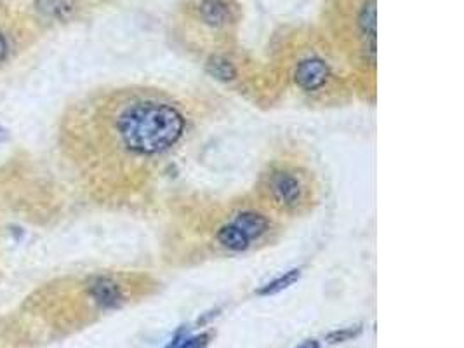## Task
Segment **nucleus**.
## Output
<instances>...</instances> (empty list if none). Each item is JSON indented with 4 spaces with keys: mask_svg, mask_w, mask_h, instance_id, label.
I'll use <instances>...</instances> for the list:
<instances>
[{
    "mask_svg": "<svg viewBox=\"0 0 464 348\" xmlns=\"http://www.w3.org/2000/svg\"><path fill=\"white\" fill-rule=\"evenodd\" d=\"M300 275H301V272L294 268V270L287 272L286 275H282V277H280V279H276V281L269 282L268 286H265V288H262V289H259L258 294H261V296H268V294L280 293V291L287 289V288H289V286H293L294 282H297Z\"/></svg>",
    "mask_w": 464,
    "mask_h": 348,
    "instance_id": "obj_9",
    "label": "nucleus"
},
{
    "mask_svg": "<svg viewBox=\"0 0 464 348\" xmlns=\"http://www.w3.org/2000/svg\"><path fill=\"white\" fill-rule=\"evenodd\" d=\"M89 294L99 307H117L122 301V291L117 282L108 277H98L89 284Z\"/></svg>",
    "mask_w": 464,
    "mask_h": 348,
    "instance_id": "obj_6",
    "label": "nucleus"
},
{
    "mask_svg": "<svg viewBox=\"0 0 464 348\" xmlns=\"http://www.w3.org/2000/svg\"><path fill=\"white\" fill-rule=\"evenodd\" d=\"M266 190L275 206L282 209H297L307 199V188L300 176L290 171H275L269 174Z\"/></svg>",
    "mask_w": 464,
    "mask_h": 348,
    "instance_id": "obj_2",
    "label": "nucleus"
},
{
    "mask_svg": "<svg viewBox=\"0 0 464 348\" xmlns=\"http://www.w3.org/2000/svg\"><path fill=\"white\" fill-rule=\"evenodd\" d=\"M37 6L42 13L52 18H64L71 13L70 0H38Z\"/></svg>",
    "mask_w": 464,
    "mask_h": 348,
    "instance_id": "obj_10",
    "label": "nucleus"
},
{
    "mask_svg": "<svg viewBox=\"0 0 464 348\" xmlns=\"http://www.w3.org/2000/svg\"><path fill=\"white\" fill-rule=\"evenodd\" d=\"M232 223L246 233L251 240L261 239L262 235H266V233L269 232V227H272V223H269V220L265 214L253 209L237 213L235 218L232 220Z\"/></svg>",
    "mask_w": 464,
    "mask_h": 348,
    "instance_id": "obj_4",
    "label": "nucleus"
},
{
    "mask_svg": "<svg viewBox=\"0 0 464 348\" xmlns=\"http://www.w3.org/2000/svg\"><path fill=\"white\" fill-rule=\"evenodd\" d=\"M7 55H9V44H7L6 37H3V34L0 32V63H3V61L7 60Z\"/></svg>",
    "mask_w": 464,
    "mask_h": 348,
    "instance_id": "obj_14",
    "label": "nucleus"
},
{
    "mask_svg": "<svg viewBox=\"0 0 464 348\" xmlns=\"http://www.w3.org/2000/svg\"><path fill=\"white\" fill-rule=\"evenodd\" d=\"M209 71L219 81H232L237 75V68L233 67L232 61L225 58H212L209 63Z\"/></svg>",
    "mask_w": 464,
    "mask_h": 348,
    "instance_id": "obj_11",
    "label": "nucleus"
},
{
    "mask_svg": "<svg viewBox=\"0 0 464 348\" xmlns=\"http://www.w3.org/2000/svg\"><path fill=\"white\" fill-rule=\"evenodd\" d=\"M330 68L320 58H307L300 61L294 70V82L301 91L315 92L320 91L329 82Z\"/></svg>",
    "mask_w": 464,
    "mask_h": 348,
    "instance_id": "obj_3",
    "label": "nucleus"
},
{
    "mask_svg": "<svg viewBox=\"0 0 464 348\" xmlns=\"http://www.w3.org/2000/svg\"><path fill=\"white\" fill-rule=\"evenodd\" d=\"M216 240H218L219 246L225 247L226 251H232V253H242V251H247L251 247V242H253V240L240 230V228H237L232 221L218 228V232H216Z\"/></svg>",
    "mask_w": 464,
    "mask_h": 348,
    "instance_id": "obj_7",
    "label": "nucleus"
},
{
    "mask_svg": "<svg viewBox=\"0 0 464 348\" xmlns=\"http://www.w3.org/2000/svg\"><path fill=\"white\" fill-rule=\"evenodd\" d=\"M297 348H320L318 342H315V340H309V342H304L303 345H300Z\"/></svg>",
    "mask_w": 464,
    "mask_h": 348,
    "instance_id": "obj_15",
    "label": "nucleus"
},
{
    "mask_svg": "<svg viewBox=\"0 0 464 348\" xmlns=\"http://www.w3.org/2000/svg\"><path fill=\"white\" fill-rule=\"evenodd\" d=\"M360 335V328L358 326H355V328H344V329H339V331H334V333H329L327 335V342L329 343H343V342H348V340L355 338V336Z\"/></svg>",
    "mask_w": 464,
    "mask_h": 348,
    "instance_id": "obj_13",
    "label": "nucleus"
},
{
    "mask_svg": "<svg viewBox=\"0 0 464 348\" xmlns=\"http://www.w3.org/2000/svg\"><path fill=\"white\" fill-rule=\"evenodd\" d=\"M358 27L363 39V51L376 61V0H369L362 6L358 14Z\"/></svg>",
    "mask_w": 464,
    "mask_h": 348,
    "instance_id": "obj_5",
    "label": "nucleus"
},
{
    "mask_svg": "<svg viewBox=\"0 0 464 348\" xmlns=\"http://www.w3.org/2000/svg\"><path fill=\"white\" fill-rule=\"evenodd\" d=\"M209 338L211 336L206 335H199V336H192V338H186L179 333L174 340H172L171 345H167V348H207L209 345Z\"/></svg>",
    "mask_w": 464,
    "mask_h": 348,
    "instance_id": "obj_12",
    "label": "nucleus"
},
{
    "mask_svg": "<svg viewBox=\"0 0 464 348\" xmlns=\"http://www.w3.org/2000/svg\"><path fill=\"white\" fill-rule=\"evenodd\" d=\"M115 131L129 153L155 157L181 141L186 120L181 110L167 99L145 96L132 99L117 113Z\"/></svg>",
    "mask_w": 464,
    "mask_h": 348,
    "instance_id": "obj_1",
    "label": "nucleus"
},
{
    "mask_svg": "<svg viewBox=\"0 0 464 348\" xmlns=\"http://www.w3.org/2000/svg\"><path fill=\"white\" fill-rule=\"evenodd\" d=\"M199 13L204 23L211 27H225L232 20V7L226 0H202Z\"/></svg>",
    "mask_w": 464,
    "mask_h": 348,
    "instance_id": "obj_8",
    "label": "nucleus"
}]
</instances>
